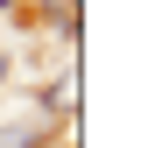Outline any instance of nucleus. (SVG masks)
<instances>
[{
    "mask_svg": "<svg viewBox=\"0 0 141 148\" xmlns=\"http://www.w3.org/2000/svg\"><path fill=\"white\" fill-rule=\"evenodd\" d=\"M49 141V120H7L0 127V148H42Z\"/></svg>",
    "mask_w": 141,
    "mask_h": 148,
    "instance_id": "f257e3e1",
    "label": "nucleus"
},
{
    "mask_svg": "<svg viewBox=\"0 0 141 148\" xmlns=\"http://www.w3.org/2000/svg\"><path fill=\"white\" fill-rule=\"evenodd\" d=\"M35 7H42V21L57 35H78V0H35Z\"/></svg>",
    "mask_w": 141,
    "mask_h": 148,
    "instance_id": "f03ea898",
    "label": "nucleus"
},
{
    "mask_svg": "<svg viewBox=\"0 0 141 148\" xmlns=\"http://www.w3.org/2000/svg\"><path fill=\"white\" fill-rule=\"evenodd\" d=\"M42 106H49V113L78 106V71H70V78H49V85H42Z\"/></svg>",
    "mask_w": 141,
    "mask_h": 148,
    "instance_id": "7ed1b4c3",
    "label": "nucleus"
},
{
    "mask_svg": "<svg viewBox=\"0 0 141 148\" xmlns=\"http://www.w3.org/2000/svg\"><path fill=\"white\" fill-rule=\"evenodd\" d=\"M0 92H7V57H0Z\"/></svg>",
    "mask_w": 141,
    "mask_h": 148,
    "instance_id": "20e7f679",
    "label": "nucleus"
},
{
    "mask_svg": "<svg viewBox=\"0 0 141 148\" xmlns=\"http://www.w3.org/2000/svg\"><path fill=\"white\" fill-rule=\"evenodd\" d=\"M7 7H14V0H0V14H7Z\"/></svg>",
    "mask_w": 141,
    "mask_h": 148,
    "instance_id": "39448f33",
    "label": "nucleus"
}]
</instances>
